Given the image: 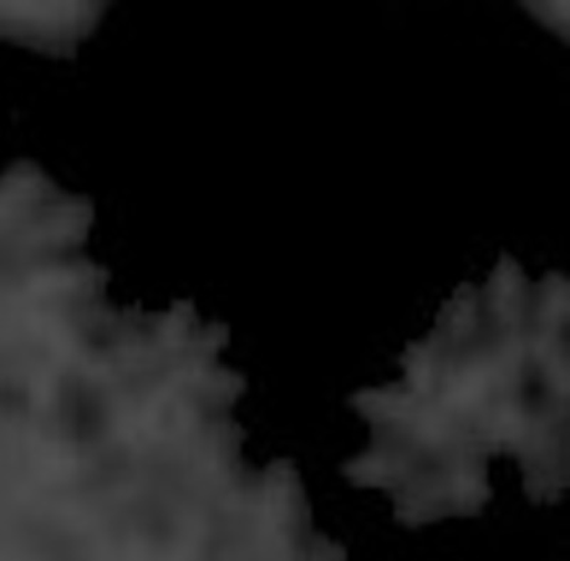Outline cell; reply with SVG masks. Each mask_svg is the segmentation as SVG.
<instances>
[{
	"mask_svg": "<svg viewBox=\"0 0 570 561\" xmlns=\"http://www.w3.org/2000/svg\"><path fill=\"white\" fill-rule=\"evenodd\" d=\"M561 3L528 2L527 7L533 9L534 17L543 20L544 24H548L549 28L557 29V32L562 35V28L568 30V12L561 13Z\"/></svg>",
	"mask_w": 570,
	"mask_h": 561,
	"instance_id": "7a4b0ae2",
	"label": "cell"
},
{
	"mask_svg": "<svg viewBox=\"0 0 570 561\" xmlns=\"http://www.w3.org/2000/svg\"><path fill=\"white\" fill-rule=\"evenodd\" d=\"M402 375L365 387L351 406L370 427L343 469L355 488L391 499L406 526L480 513L490 462L515 459L533 503L569 486V284L532 283L503 257L487 283L458 288L424 338L401 356Z\"/></svg>",
	"mask_w": 570,
	"mask_h": 561,
	"instance_id": "6da1fadb",
	"label": "cell"
}]
</instances>
